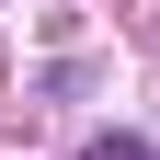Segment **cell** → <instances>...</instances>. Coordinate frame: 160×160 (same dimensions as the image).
<instances>
[{"label": "cell", "mask_w": 160, "mask_h": 160, "mask_svg": "<svg viewBox=\"0 0 160 160\" xmlns=\"http://www.w3.org/2000/svg\"><path fill=\"white\" fill-rule=\"evenodd\" d=\"M80 160H149V149H137V137H92Z\"/></svg>", "instance_id": "1"}]
</instances>
